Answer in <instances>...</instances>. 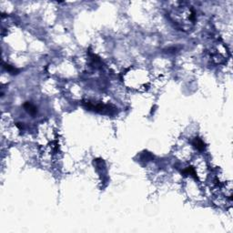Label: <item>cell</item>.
Instances as JSON below:
<instances>
[{
	"label": "cell",
	"instance_id": "cell-1",
	"mask_svg": "<svg viewBox=\"0 0 233 233\" xmlns=\"http://www.w3.org/2000/svg\"><path fill=\"white\" fill-rule=\"evenodd\" d=\"M83 104L87 107V109L88 110H93V111H96V112H98V113H101V114H110L112 115L114 113V109H111L113 107L110 106V105H105V104H102V103H94V102H91V101H86V102H83Z\"/></svg>",
	"mask_w": 233,
	"mask_h": 233
},
{
	"label": "cell",
	"instance_id": "cell-2",
	"mask_svg": "<svg viewBox=\"0 0 233 233\" xmlns=\"http://www.w3.org/2000/svg\"><path fill=\"white\" fill-rule=\"evenodd\" d=\"M24 109H25L30 115H33V116L36 115L37 112H38L37 108H36L34 105H32L31 103H29V102H27V103L24 104Z\"/></svg>",
	"mask_w": 233,
	"mask_h": 233
},
{
	"label": "cell",
	"instance_id": "cell-3",
	"mask_svg": "<svg viewBox=\"0 0 233 233\" xmlns=\"http://www.w3.org/2000/svg\"><path fill=\"white\" fill-rule=\"evenodd\" d=\"M192 144H193V146H194L198 150L202 151V150H204V149H205V143H204V142L202 141V139H200L199 138H195L193 142H192Z\"/></svg>",
	"mask_w": 233,
	"mask_h": 233
},
{
	"label": "cell",
	"instance_id": "cell-4",
	"mask_svg": "<svg viewBox=\"0 0 233 233\" xmlns=\"http://www.w3.org/2000/svg\"><path fill=\"white\" fill-rule=\"evenodd\" d=\"M183 172H184V173H187V174H189V175H190V176H192V177H194L195 179H198L194 168H192V167H189V168H186Z\"/></svg>",
	"mask_w": 233,
	"mask_h": 233
},
{
	"label": "cell",
	"instance_id": "cell-5",
	"mask_svg": "<svg viewBox=\"0 0 233 233\" xmlns=\"http://www.w3.org/2000/svg\"><path fill=\"white\" fill-rule=\"evenodd\" d=\"M4 68H6V71H8L9 73H11V74H17L18 73V70L17 69V68H13V67H11L10 65H5L4 66Z\"/></svg>",
	"mask_w": 233,
	"mask_h": 233
}]
</instances>
